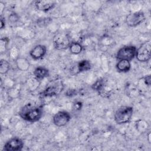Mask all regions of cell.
<instances>
[{"instance_id": "obj_1", "label": "cell", "mask_w": 151, "mask_h": 151, "mask_svg": "<svg viewBox=\"0 0 151 151\" xmlns=\"http://www.w3.org/2000/svg\"><path fill=\"white\" fill-rule=\"evenodd\" d=\"M18 114L24 120L30 123H35L42 117L43 108L41 106L27 103L20 109Z\"/></svg>"}, {"instance_id": "obj_2", "label": "cell", "mask_w": 151, "mask_h": 151, "mask_svg": "<svg viewBox=\"0 0 151 151\" xmlns=\"http://www.w3.org/2000/svg\"><path fill=\"white\" fill-rule=\"evenodd\" d=\"M64 84L60 78H55L51 80L45 88L40 94L42 98L51 97L59 95L64 90Z\"/></svg>"}, {"instance_id": "obj_3", "label": "cell", "mask_w": 151, "mask_h": 151, "mask_svg": "<svg viewBox=\"0 0 151 151\" xmlns=\"http://www.w3.org/2000/svg\"><path fill=\"white\" fill-rule=\"evenodd\" d=\"M133 114V107L129 106H122L119 107L114 114V120L118 124L129 123Z\"/></svg>"}, {"instance_id": "obj_4", "label": "cell", "mask_w": 151, "mask_h": 151, "mask_svg": "<svg viewBox=\"0 0 151 151\" xmlns=\"http://www.w3.org/2000/svg\"><path fill=\"white\" fill-rule=\"evenodd\" d=\"M52 42L55 49L57 50H63L68 48L72 41H71L68 34L65 32H58L54 35Z\"/></svg>"}, {"instance_id": "obj_5", "label": "cell", "mask_w": 151, "mask_h": 151, "mask_svg": "<svg viewBox=\"0 0 151 151\" xmlns=\"http://www.w3.org/2000/svg\"><path fill=\"white\" fill-rule=\"evenodd\" d=\"M135 57L141 63H146L150 60L151 42L150 41L143 42L136 49Z\"/></svg>"}, {"instance_id": "obj_6", "label": "cell", "mask_w": 151, "mask_h": 151, "mask_svg": "<svg viewBox=\"0 0 151 151\" xmlns=\"http://www.w3.org/2000/svg\"><path fill=\"white\" fill-rule=\"evenodd\" d=\"M137 48L134 45H126L120 48L116 54V58L118 60H126L129 61L135 58Z\"/></svg>"}, {"instance_id": "obj_7", "label": "cell", "mask_w": 151, "mask_h": 151, "mask_svg": "<svg viewBox=\"0 0 151 151\" xmlns=\"http://www.w3.org/2000/svg\"><path fill=\"white\" fill-rule=\"evenodd\" d=\"M146 20V17L143 12L137 11L129 14L126 17V23L130 27H136Z\"/></svg>"}, {"instance_id": "obj_8", "label": "cell", "mask_w": 151, "mask_h": 151, "mask_svg": "<svg viewBox=\"0 0 151 151\" xmlns=\"http://www.w3.org/2000/svg\"><path fill=\"white\" fill-rule=\"evenodd\" d=\"M24 146V141L18 137H13L8 140L3 146V150L21 151Z\"/></svg>"}, {"instance_id": "obj_9", "label": "cell", "mask_w": 151, "mask_h": 151, "mask_svg": "<svg viewBox=\"0 0 151 151\" xmlns=\"http://www.w3.org/2000/svg\"><path fill=\"white\" fill-rule=\"evenodd\" d=\"M71 119V114L67 111L62 110L58 111L53 116L52 122L56 126L62 127L67 124Z\"/></svg>"}, {"instance_id": "obj_10", "label": "cell", "mask_w": 151, "mask_h": 151, "mask_svg": "<svg viewBox=\"0 0 151 151\" xmlns=\"http://www.w3.org/2000/svg\"><path fill=\"white\" fill-rule=\"evenodd\" d=\"M47 47L42 44H38L34 46L29 51L30 57L34 60L42 59L47 53Z\"/></svg>"}, {"instance_id": "obj_11", "label": "cell", "mask_w": 151, "mask_h": 151, "mask_svg": "<svg viewBox=\"0 0 151 151\" xmlns=\"http://www.w3.org/2000/svg\"><path fill=\"white\" fill-rule=\"evenodd\" d=\"M55 6V2L49 0H39L35 2V6L38 11L47 12L52 9Z\"/></svg>"}, {"instance_id": "obj_12", "label": "cell", "mask_w": 151, "mask_h": 151, "mask_svg": "<svg viewBox=\"0 0 151 151\" xmlns=\"http://www.w3.org/2000/svg\"><path fill=\"white\" fill-rule=\"evenodd\" d=\"M33 75L34 77H35L37 79L41 81L45 78L48 77L50 73L49 70L47 68L42 66H38L34 69L33 71Z\"/></svg>"}, {"instance_id": "obj_13", "label": "cell", "mask_w": 151, "mask_h": 151, "mask_svg": "<svg viewBox=\"0 0 151 151\" xmlns=\"http://www.w3.org/2000/svg\"><path fill=\"white\" fill-rule=\"evenodd\" d=\"M14 62L18 70L21 71H27L30 67L29 61L25 57H19Z\"/></svg>"}, {"instance_id": "obj_14", "label": "cell", "mask_w": 151, "mask_h": 151, "mask_svg": "<svg viewBox=\"0 0 151 151\" xmlns=\"http://www.w3.org/2000/svg\"><path fill=\"white\" fill-rule=\"evenodd\" d=\"M92 65L90 61L87 60H82L80 61L76 65L75 74H78L83 72H86L91 70Z\"/></svg>"}, {"instance_id": "obj_15", "label": "cell", "mask_w": 151, "mask_h": 151, "mask_svg": "<svg viewBox=\"0 0 151 151\" xmlns=\"http://www.w3.org/2000/svg\"><path fill=\"white\" fill-rule=\"evenodd\" d=\"M116 68L119 73H127L131 69L130 61L126 60H119L116 64Z\"/></svg>"}, {"instance_id": "obj_16", "label": "cell", "mask_w": 151, "mask_h": 151, "mask_svg": "<svg viewBox=\"0 0 151 151\" xmlns=\"http://www.w3.org/2000/svg\"><path fill=\"white\" fill-rule=\"evenodd\" d=\"M105 81L103 78H100L97 80L95 83H94L92 86L91 88L99 93L100 95H102L105 93Z\"/></svg>"}, {"instance_id": "obj_17", "label": "cell", "mask_w": 151, "mask_h": 151, "mask_svg": "<svg viewBox=\"0 0 151 151\" xmlns=\"http://www.w3.org/2000/svg\"><path fill=\"white\" fill-rule=\"evenodd\" d=\"M70 52L72 54L78 55L83 50V45L78 41H72L68 48Z\"/></svg>"}, {"instance_id": "obj_18", "label": "cell", "mask_w": 151, "mask_h": 151, "mask_svg": "<svg viewBox=\"0 0 151 151\" xmlns=\"http://www.w3.org/2000/svg\"><path fill=\"white\" fill-rule=\"evenodd\" d=\"M8 55L11 60L15 61L19 56V49L18 47L16 45L12 46L10 48L8 49Z\"/></svg>"}, {"instance_id": "obj_19", "label": "cell", "mask_w": 151, "mask_h": 151, "mask_svg": "<svg viewBox=\"0 0 151 151\" xmlns=\"http://www.w3.org/2000/svg\"><path fill=\"white\" fill-rule=\"evenodd\" d=\"M40 81H41L37 79L35 77L29 78L27 80V84L28 86V88L30 91H34L37 90L40 84Z\"/></svg>"}, {"instance_id": "obj_20", "label": "cell", "mask_w": 151, "mask_h": 151, "mask_svg": "<svg viewBox=\"0 0 151 151\" xmlns=\"http://www.w3.org/2000/svg\"><path fill=\"white\" fill-rule=\"evenodd\" d=\"M11 65L9 62L5 59H1L0 61V74H6L9 71Z\"/></svg>"}, {"instance_id": "obj_21", "label": "cell", "mask_w": 151, "mask_h": 151, "mask_svg": "<svg viewBox=\"0 0 151 151\" xmlns=\"http://www.w3.org/2000/svg\"><path fill=\"white\" fill-rule=\"evenodd\" d=\"M9 40L8 37H2L0 41V51L1 54L5 53L8 51V44Z\"/></svg>"}, {"instance_id": "obj_22", "label": "cell", "mask_w": 151, "mask_h": 151, "mask_svg": "<svg viewBox=\"0 0 151 151\" xmlns=\"http://www.w3.org/2000/svg\"><path fill=\"white\" fill-rule=\"evenodd\" d=\"M148 124L147 123L143 120H140L137 122H136V127L137 130L140 132H144L147 130V129L148 127Z\"/></svg>"}, {"instance_id": "obj_23", "label": "cell", "mask_w": 151, "mask_h": 151, "mask_svg": "<svg viewBox=\"0 0 151 151\" xmlns=\"http://www.w3.org/2000/svg\"><path fill=\"white\" fill-rule=\"evenodd\" d=\"M7 93L9 97L14 99V98H16L17 96H18V94H19V90H18V88L15 87V85H14L11 88L8 89Z\"/></svg>"}, {"instance_id": "obj_24", "label": "cell", "mask_w": 151, "mask_h": 151, "mask_svg": "<svg viewBox=\"0 0 151 151\" xmlns=\"http://www.w3.org/2000/svg\"><path fill=\"white\" fill-rule=\"evenodd\" d=\"M144 84L148 88H150L151 85V76L150 75H147L141 78Z\"/></svg>"}, {"instance_id": "obj_25", "label": "cell", "mask_w": 151, "mask_h": 151, "mask_svg": "<svg viewBox=\"0 0 151 151\" xmlns=\"http://www.w3.org/2000/svg\"><path fill=\"white\" fill-rule=\"evenodd\" d=\"M9 20H10L12 22H15L16 21H17L18 20L19 17H18V16L17 15V14H15V13L14 12V13H12V14L9 16Z\"/></svg>"}, {"instance_id": "obj_26", "label": "cell", "mask_w": 151, "mask_h": 151, "mask_svg": "<svg viewBox=\"0 0 151 151\" xmlns=\"http://www.w3.org/2000/svg\"><path fill=\"white\" fill-rule=\"evenodd\" d=\"M5 19L2 17V15H1V29H2L5 27Z\"/></svg>"}, {"instance_id": "obj_27", "label": "cell", "mask_w": 151, "mask_h": 151, "mask_svg": "<svg viewBox=\"0 0 151 151\" xmlns=\"http://www.w3.org/2000/svg\"><path fill=\"white\" fill-rule=\"evenodd\" d=\"M82 107V103L80 101H77L75 103V109L76 110H80Z\"/></svg>"}, {"instance_id": "obj_28", "label": "cell", "mask_w": 151, "mask_h": 151, "mask_svg": "<svg viewBox=\"0 0 151 151\" xmlns=\"http://www.w3.org/2000/svg\"><path fill=\"white\" fill-rule=\"evenodd\" d=\"M0 9H1V15H2V12H3L4 9H5V4L2 1L0 2Z\"/></svg>"}]
</instances>
